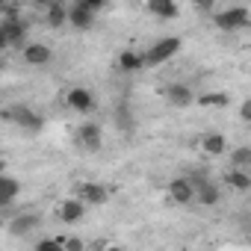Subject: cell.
<instances>
[{"label":"cell","instance_id":"30bf717a","mask_svg":"<svg viewBox=\"0 0 251 251\" xmlns=\"http://www.w3.org/2000/svg\"><path fill=\"white\" fill-rule=\"evenodd\" d=\"M50 59H53V53H50V48H48V45H42V42H33V45H27V48H24V62H27V65H33V68L48 65Z\"/></svg>","mask_w":251,"mask_h":251},{"label":"cell","instance_id":"603a6c76","mask_svg":"<svg viewBox=\"0 0 251 251\" xmlns=\"http://www.w3.org/2000/svg\"><path fill=\"white\" fill-rule=\"evenodd\" d=\"M227 100H230V98L222 95V92H216V95H201V98H198L201 106H227Z\"/></svg>","mask_w":251,"mask_h":251},{"label":"cell","instance_id":"ac0fdd59","mask_svg":"<svg viewBox=\"0 0 251 251\" xmlns=\"http://www.w3.org/2000/svg\"><path fill=\"white\" fill-rule=\"evenodd\" d=\"M59 219L68 222V225L80 222V219H83V201H77V198H74V201H71V198L62 201V207H59Z\"/></svg>","mask_w":251,"mask_h":251},{"label":"cell","instance_id":"d6986e66","mask_svg":"<svg viewBox=\"0 0 251 251\" xmlns=\"http://www.w3.org/2000/svg\"><path fill=\"white\" fill-rule=\"evenodd\" d=\"M227 183H230L236 192H248V189H251V177H248V172H245V169H230Z\"/></svg>","mask_w":251,"mask_h":251},{"label":"cell","instance_id":"7402d4cb","mask_svg":"<svg viewBox=\"0 0 251 251\" xmlns=\"http://www.w3.org/2000/svg\"><path fill=\"white\" fill-rule=\"evenodd\" d=\"M115 124H121V130H124V133H130V130H133V118H130V109L124 106V103H121V106H115Z\"/></svg>","mask_w":251,"mask_h":251},{"label":"cell","instance_id":"d4e9b609","mask_svg":"<svg viewBox=\"0 0 251 251\" xmlns=\"http://www.w3.org/2000/svg\"><path fill=\"white\" fill-rule=\"evenodd\" d=\"M239 118H242L245 124H251V98L242 100V106H239Z\"/></svg>","mask_w":251,"mask_h":251},{"label":"cell","instance_id":"ba28073f","mask_svg":"<svg viewBox=\"0 0 251 251\" xmlns=\"http://www.w3.org/2000/svg\"><path fill=\"white\" fill-rule=\"evenodd\" d=\"M169 195H172L175 204H192L195 201V186H192L189 177H175L169 183Z\"/></svg>","mask_w":251,"mask_h":251},{"label":"cell","instance_id":"9a60e30c","mask_svg":"<svg viewBox=\"0 0 251 251\" xmlns=\"http://www.w3.org/2000/svg\"><path fill=\"white\" fill-rule=\"evenodd\" d=\"M148 12L163 18V21H172V18H177L180 6L175 3V0H148Z\"/></svg>","mask_w":251,"mask_h":251},{"label":"cell","instance_id":"52a82bcc","mask_svg":"<svg viewBox=\"0 0 251 251\" xmlns=\"http://www.w3.org/2000/svg\"><path fill=\"white\" fill-rule=\"evenodd\" d=\"M68 24L77 27V30H89L95 24V12L83 3V0H77V3L68 6Z\"/></svg>","mask_w":251,"mask_h":251},{"label":"cell","instance_id":"9c48e42d","mask_svg":"<svg viewBox=\"0 0 251 251\" xmlns=\"http://www.w3.org/2000/svg\"><path fill=\"white\" fill-rule=\"evenodd\" d=\"M77 142H80V148H86V151H100V127H98L95 121L80 124V130H77Z\"/></svg>","mask_w":251,"mask_h":251},{"label":"cell","instance_id":"7c38bea8","mask_svg":"<svg viewBox=\"0 0 251 251\" xmlns=\"http://www.w3.org/2000/svg\"><path fill=\"white\" fill-rule=\"evenodd\" d=\"M39 225H42V219H39L36 213H18V216L9 222V233H12V236H24V233L36 230Z\"/></svg>","mask_w":251,"mask_h":251},{"label":"cell","instance_id":"277c9868","mask_svg":"<svg viewBox=\"0 0 251 251\" xmlns=\"http://www.w3.org/2000/svg\"><path fill=\"white\" fill-rule=\"evenodd\" d=\"M180 45H183L180 36H166V39H160V42L145 53V56H148V65H163L166 59H172V56L180 50Z\"/></svg>","mask_w":251,"mask_h":251},{"label":"cell","instance_id":"8fae6325","mask_svg":"<svg viewBox=\"0 0 251 251\" xmlns=\"http://www.w3.org/2000/svg\"><path fill=\"white\" fill-rule=\"evenodd\" d=\"M65 100H68V106H71V109H77V112H92V106H95V98H92V92H89V89H83V86H74V89H68Z\"/></svg>","mask_w":251,"mask_h":251},{"label":"cell","instance_id":"7a4b0ae2","mask_svg":"<svg viewBox=\"0 0 251 251\" xmlns=\"http://www.w3.org/2000/svg\"><path fill=\"white\" fill-rule=\"evenodd\" d=\"M3 121L6 124H18L21 130H27V133H39L42 130V115L39 112H33L30 106H24V103H15V106H6L3 109Z\"/></svg>","mask_w":251,"mask_h":251},{"label":"cell","instance_id":"cb8c5ba5","mask_svg":"<svg viewBox=\"0 0 251 251\" xmlns=\"http://www.w3.org/2000/svg\"><path fill=\"white\" fill-rule=\"evenodd\" d=\"M36 251H65V242H59V239H42L36 245Z\"/></svg>","mask_w":251,"mask_h":251},{"label":"cell","instance_id":"6da1fadb","mask_svg":"<svg viewBox=\"0 0 251 251\" xmlns=\"http://www.w3.org/2000/svg\"><path fill=\"white\" fill-rule=\"evenodd\" d=\"M27 33H30V24L18 15L15 6H6L3 18H0V45L3 48H27Z\"/></svg>","mask_w":251,"mask_h":251},{"label":"cell","instance_id":"3957f363","mask_svg":"<svg viewBox=\"0 0 251 251\" xmlns=\"http://www.w3.org/2000/svg\"><path fill=\"white\" fill-rule=\"evenodd\" d=\"M213 24L225 33H233V30H242L248 24V9L245 6H230V9H222L213 15Z\"/></svg>","mask_w":251,"mask_h":251},{"label":"cell","instance_id":"44dd1931","mask_svg":"<svg viewBox=\"0 0 251 251\" xmlns=\"http://www.w3.org/2000/svg\"><path fill=\"white\" fill-rule=\"evenodd\" d=\"M201 148H204L207 154H213V157H216V154H222V151H225V136H222V133H207V136H204V142H201Z\"/></svg>","mask_w":251,"mask_h":251},{"label":"cell","instance_id":"2e32d148","mask_svg":"<svg viewBox=\"0 0 251 251\" xmlns=\"http://www.w3.org/2000/svg\"><path fill=\"white\" fill-rule=\"evenodd\" d=\"M145 65H148V56H145V53H136V50H124V53L118 56V68L127 71V74H130V71H142Z\"/></svg>","mask_w":251,"mask_h":251},{"label":"cell","instance_id":"83f0119b","mask_svg":"<svg viewBox=\"0 0 251 251\" xmlns=\"http://www.w3.org/2000/svg\"><path fill=\"white\" fill-rule=\"evenodd\" d=\"M106 251H121V248H106Z\"/></svg>","mask_w":251,"mask_h":251},{"label":"cell","instance_id":"5bb4252c","mask_svg":"<svg viewBox=\"0 0 251 251\" xmlns=\"http://www.w3.org/2000/svg\"><path fill=\"white\" fill-rule=\"evenodd\" d=\"M80 198H83L86 204L100 207V204H106L109 192H106V186H100V183H80Z\"/></svg>","mask_w":251,"mask_h":251},{"label":"cell","instance_id":"8992f818","mask_svg":"<svg viewBox=\"0 0 251 251\" xmlns=\"http://www.w3.org/2000/svg\"><path fill=\"white\" fill-rule=\"evenodd\" d=\"M163 95H166V100H169L172 106H180V109L195 103V92H192L186 83H169Z\"/></svg>","mask_w":251,"mask_h":251},{"label":"cell","instance_id":"484cf974","mask_svg":"<svg viewBox=\"0 0 251 251\" xmlns=\"http://www.w3.org/2000/svg\"><path fill=\"white\" fill-rule=\"evenodd\" d=\"M65 251H83V239H77V236L65 239Z\"/></svg>","mask_w":251,"mask_h":251},{"label":"cell","instance_id":"4fadbf2b","mask_svg":"<svg viewBox=\"0 0 251 251\" xmlns=\"http://www.w3.org/2000/svg\"><path fill=\"white\" fill-rule=\"evenodd\" d=\"M18 192H21L18 177H12V175H3V177H0V207H3V210H9V204L18 198Z\"/></svg>","mask_w":251,"mask_h":251},{"label":"cell","instance_id":"e0dca14e","mask_svg":"<svg viewBox=\"0 0 251 251\" xmlns=\"http://www.w3.org/2000/svg\"><path fill=\"white\" fill-rule=\"evenodd\" d=\"M45 21H48V27L59 30L62 24H68V6H65V3H48V9H45Z\"/></svg>","mask_w":251,"mask_h":251},{"label":"cell","instance_id":"5b68a950","mask_svg":"<svg viewBox=\"0 0 251 251\" xmlns=\"http://www.w3.org/2000/svg\"><path fill=\"white\" fill-rule=\"evenodd\" d=\"M192 180V186H195V201H201L204 207H213V204H219V186L216 183H210L204 175H192L189 177Z\"/></svg>","mask_w":251,"mask_h":251},{"label":"cell","instance_id":"ffe728a7","mask_svg":"<svg viewBox=\"0 0 251 251\" xmlns=\"http://www.w3.org/2000/svg\"><path fill=\"white\" fill-rule=\"evenodd\" d=\"M230 166H233V169H248V166H251V148H248V145L233 148V151H230Z\"/></svg>","mask_w":251,"mask_h":251},{"label":"cell","instance_id":"4316f807","mask_svg":"<svg viewBox=\"0 0 251 251\" xmlns=\"http://www.w3.org/2000/svg\"><path fill=\"white\" fill-rule=\"evenodd\" d=\"M83 3H86L92 12H100V9H103V3H100V0H83Z\"/></svg>","mask_w":251,"mask_h":251}]
</instances>
